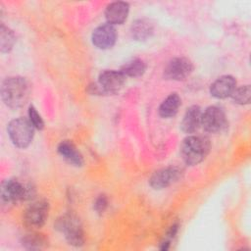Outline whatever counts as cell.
Masks as SVG:
<instances>
[{
	"instance_id": "cell-2",
	"label": "cell",
	"mask_w": 251,
	"mask_h": 251,
	"mask_svg": "<svg viewBox=\"0 0 251 251\" xmlns=\"http://www.w3.org/2000/svg\"><path fill=\"white\" fill-rule=\"evenodd\" d=\"M211 148L209 138L203 135H190L185 137L180 145V156L186 165L194 166L201 163Z\"/></svg>"
},
{
	"instance_id": "cell-20",
	"label": "cell",
	"mask_w": 251,
	"mask_h": 251,
	"mask_svg": "<svg viewBox=\"0 0 251 251\" xmlns=\"http://www.w3.org/2000/svg\"><path fill=\"white\" fill-rule=\"evenodd\" d=\"M16 42V36L12 29L5 25H1L0 27V50L2 53H8L12 50Z\"/></svg>"
},
{
	"instance_id": "cell-9",
	"label": "cell",
	"mask_w": 251,
	"mask_h": 251,
	"mask_svg": "<svg viewBox=\"0 0 251 251\" xmlns=\"http://www.w3.org/2000/svg\"><path fill=\"white\" fill-rule=\"evenodd\" d=\"M182 171L178 167L170 166L156 171L149 179V184L154 189H163L174 182L177 181L181 176Z\"/></svg>"
},
{
	"instance_id": "cell-24",
	"label": "cell",
	"mask_w": 251,
	"mask_h": 251,
	"mask_svg": "<svg viewBox=\"0 0 251 251\" xmlns=\"http://www.w3.org/2000/svg\"><path fill=\"white\" fill-rule=\"evenodd\" d=\"M108 207V199L105 195H99L94 202V210L98 214H102Z\"/></svg>"
},
{
	"instance_id": "cell-22",
	"label": "cell",
	"mask_w": 251,
	"mask_h": 251,
	"mask_svg": "<svg viewBox=\"0 0 251 251\" xmlns=\"http://www.w3.org/2000/svg\"><path fill=\"white\" fill-rule=\"evenodd\" d=\"M28 118H29V122L34 126V128L39 130L44 128V122L41 116L38 114V112L32 105L28 107Z\"/></svg>"
},
{
	"instance_id": "cell-15",
	"label": "cell",
	"mask_w": 251,
	"mask_h": 251,
	"mask_svg": "<svg viewBox=\"0 0 251 251\" xmlns=\"http://www.w3.org/2000/svg\"><path fill=\"white\" fill-rule=\"evenodd\" d=\"M57 151L69 164L80 167L83 164V158L80 152L76 149L75 144L70 140H63L59 143Z\"/></svg>"
},
{
	"instance_id": "cell-10",
	"label": "cell",
	"mask_w": 251,
	"mask_h": 251,
	"mask_svg": "<svg viewBox=\"0 0 251 251\" xmlns=\"http://www.w3.org/2000/svg\"><path fill=\"white\" fill-rule=\"evenodd\" d=\"M93 45L98 49H109L117 40V30L113 25L108 23L97 26L91 35Z\"/></svg>"
},
{
	"instance_id": "cell-11",
	"label": "cell",
	"mask_w": 251,
	"mask_h": 251,
	"mask_svg": "<svg viewBox=\"0 0 251 251\" xmlns=\"http://www.w3.org/2000/svg\"><path fill=\"white\" fill-rule=\"evenodd\" d=\"M126 76L121 71L106 70L98 76L100 90L105 93H117L124 86Z\"/></svg>"
},
{
	"instance_id": "cell-14",
	"label": "cell",
	"mask_w": 251,
	"mask_h": 251,
	"mask_svg": "<svg viewBox=\"0 0 251 251\" xmlns=\"http://www.w3.org/2000/svg\"><path fill=\"white\" fill-rule=\"evenodd\" d=\"M201 109L197 105L190 106L181 121L180 127L185 133H194L201 126Z\"/></svg>"
},
{
	"instance_id": "cell-13",
	"label": "cell",
	"mask_w": 251,
	"mask_h": 251,
	"mask_svg": "<svg viewBox=\"0 0 251 251\" xmlns=\"http://www.w3.org/2000/svg\"><path fill=\"white\" fill-rule=\"evenodd\" d=\"M129 5L124 1L110 3L105 9V18L110 25H122L127 18Z\"/></svg>"
},
{
	"instance_id": "cell-12",
	"label": "cell",
	"mask_w": 251,
	"mask_h": 251,
	"mask_svg": "<svg viewBox=\"0 0 251 251\" xmlns=\"http://www.w3.org/2000/svg\"><path fill=\"white\" fill-rule=\"evenodd\" d=\"M236 87V80L231 75H222L218 77L210 86V93L213 97L224 99L229 97Z\"/></svg>"
},
{
	"instance_id": "cell-23",
	"label": "cell",
	"mask_w": 251,
	"mask_h": 251,
	"mask_svg": "<svg viewBox=\"0 0 251 251\" xmlns=\"http://www.w3.org/2000/svg\"><path fill=\"white\" fill-rule=\"evenodd\" d=\"M177 229H178V224H174V225L169 228V230L167 231V234L165 235L164 240H163L162 243H161L160 249H162V250H167V249H169L170 243H171L172 239L175 237V235L176 234Z\"/></svg>"
},
{
	"instance_id": "cell-1",
	"label": "cell",
	"mask_w": 251,
	"mask_h": 251,
	"mask_svg": "<svg viewBox=\"0 0 251 251\" xmlns=\"http://www.w3.org/2000/svg\"><path fill=\"white\" fill-rule=\"evenodd\" d=\"M30 95L28 81L22 76H11L1 84V98L5 105L12 109L24 106Z\"/></svg>"
},
{
	"instance_id": "cell-19",
	"label": "cell",
	"mask_w": 251,
	"mask_h": 251,
	"mask_svg": "<svg viewBox=\"0 0 251 251\" xmlns=\"http://www.w3.org/2000/svg\"><path fill=\"white\" fill-rule=\"evenodd\" d=\"M22 244L27 250H40L48 245V239L41 233L32 232L23 237Z\"/></svg>"
},
{
	"instance_id": "cell-18",
	"label": "cell",
	"mask_w": 251,
	"mask_h": 251,
	"mask_svg": "<svg viewBox=\"0 0 251 251\" xmlns=\"http://www.w3.org/2000/svg\"><path fill=\"white\" fill-rule=\"evenodd\" d=\"M146 70V64L143 60L139 58L131 59L127 62H126L122 68L121 72L125 75V76H130V77H137L144 74Z\"/></svg>"
},
{
	"instance_id": "cell-16",
	"label": "cell",
	"mask_w": 251,
	"mask_h": 251,
	"mask_svg": "<svg viewBox=\"0 0 251 251\" xmlns=\"http://www.w3.org/2000/svg\"><path fill=\"white\" fill-rule=\"evenodd\" d=\"M130 35L137 41L147 40L154 33L153 23L146 18L135 20L130 25Z\"/></svg>"
},
{
	"instance_id": "cell-3",
	"label": "cell",
	"mask_w": 251,
	"mask_h": 251,
	"mask_svg": "<svg viewBox=\"0 0 251 251\" xmlns=\"http://www.w3.org/2000/svg\"><path fill=\"white\" fill-rule=\"evenodd\" d=\"M35 194V188L27 182L18 178H9L2 182L0 196L3 203L11 204L31 199Z\"/></svg>"
},
{
	"instance_id": "cell-8",
	"label": "cell",
	"mask_w": 251,
	"mask_h": 251,
	"mask_svg": "<svg viewBox=\"0 0 251 251\" xmlns=\"http://www.w3.org/2000/svg\"><path fill=\"white\" fill-rule=\"evenodd\" d=\"M193 71L192 62L185 57L172 59L164 70V77L169 80H184Z\"/></svg>"
},
{
	"instance_id": "cell-5",
	"label": "cell",
	"mask_w": 251,
	"mask_h": 251,
	"mask_svg": "<svg viewBox=\"0 0 251 251\" xmlns=\"http://www.w3.org/2000/svg\"><path fill=\"white\" fill-rule=\"evenodd\" d=\"M10 139L19 148L27 147L34 136V126L29 120L18 118L12 120L7 127Z\"/></svg>"
},
{
	"instance_id": "cell-4",
	"label": "cell",
	"mask_w": 251,
	"mask_h": 251,
	"mask_svg": "<svg viewBox=\"0 0 251 251\" xmlns=\"http://www.w3.org/2000/svg\"><path fill=\"white\" fill-rule=\"evenodd\" d=\"M55 228L62 232L73 246H81L84 243V233L79 219L71 213H66L59 217L55 223Z\"/></svg>"
},
{
	"instance_id": "cell-6",
	"label": "cell",
	"mask_w": 251,
	"mask_h": 251,
	"mask_svg": "<svg viewBox=\"0 0 251 251\" xmlns=\"http://www.w3.org/2000/svg\"><path fill=\"white\" fill-rule=\"evenodd\" d=\"M201 126L210 133H219L227 126L226 114L218 106H210L201 115Z\"/></svg>"
},
{
	"instance_id": "cell-17",
	"label": "cell",
	"mask_w": 251,
	"mask_h": 251,
	"mask_svg": "<svg viewBox=\"0 0 251 251\" xmlns=\"http://www.w3.org/2000/svg\"><path fill=\"white\" fill-rule=\"evenodd\" d=\"M180 104V97L176 93H172L161 103L159 107V115L163 118H172L177 113Z\"/></svg>"
},
{
	"instance_id": "cell-7",
	"label": "cell",
	"mask_w": 251,
	"mask_h": 251,
	"mask_svg": "<svg viewBox=\"0 0 251 251\" xmlns=\"http://www.w3.org/2000/svg\"><path fill=\"white\" fill-rule=\"evenodd\" d=\"M49 213V203L45 199L37 200L30 204L24 213V222L25 226L32 228L41 227L47 218Z\"/></svg>"
},
{
	"instance_id": "cell-21",
	"label": "cell",
	"mask_w": 251,
	"mask_h": 251,
	"mask_svg": "<svg viewBox=\"0 0 251 251\" xmlns=\"http://www.w3.org/2000/svg\"><path fill=\"white\" fill-rule=\"evenodd\" d=\"M250 95H251L250 86L249 85H242V86H239V87H235V89L233 90L230 97L232 98V100L235 103L240 104V105H245V104H249Z\"/></svg>"
}]
</instances>
